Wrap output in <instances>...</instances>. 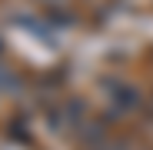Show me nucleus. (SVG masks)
Instances as JSON below:
<instances>
[{
	"mask_svg": "<svg viewBox=\"0 0 153 150\" xmlns=\"http://www.w3.org/2000/svg\"><path fill=\"white\" fill-rule=\"evenodd\" d=\"M47 4H63V0H47Z\"/></svg>",
	"mask_w": 153,
	"mask_h": 150,
	"instance_id": "1",
	"label": "nucleus"
}]
</instances>
